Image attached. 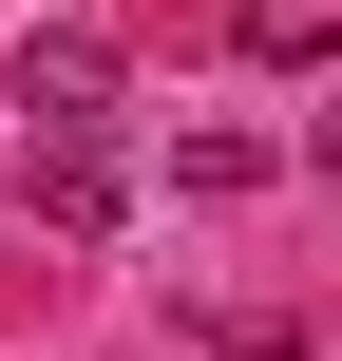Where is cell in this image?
<instances>
[{
  "instance_id": "7a4b0ae2",
  "label": "cell",
  "mask_w": 342,
  "mask_h": 361,
  "mask_svg": "<svg viewBox=\"0 0 342 361\" xmlns=\"http://www.w3.org/2000/svg\"><path fill=\"white\" fill-rule=\"evenodd\" d=\"M19 114L38 133H114V38H19Z\"/></svg>"
},
{
  "instance_id": "3957f363",
  "label": "cell",
  "mask_w": 342,
  "mask_h": 361,
  "mask_svg": "<svg viewBox=\"0 0 342 361\" xmlns=\"http://www.w3.org/2000/svg\"><path fill=\"white\" fill-rule=\"evenodd\" d=\"M228 361H305V343H228Z\"/></svg>"
},
{
  "instance_id": "6da1fadb",
  "label": "cell",
  "mask_w": 342,
  "mask_h": 361,
  "mask_svg": "<svg viewBox=\"0 0 342 361\" xmlns=\"http://www.w3.org/2000/svg\"><path fill=\"white\" fill-rule=\"evenodd\" d=\"M19 209L57 228V247H95L133 190H114V133H19Z\"/></svg>"
}]
</instances>
